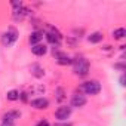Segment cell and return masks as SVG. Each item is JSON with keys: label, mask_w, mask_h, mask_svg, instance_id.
Instances as JSON below:
<instances>
[{"label": "cell", "mask_w": 126, "mask_h": 126, "mask_svg": "<svg viewBox=\"0 0 126 126\" xmlns=\"http://www.w3.org/2000/svg\"><path fill=\"white\" fill-rule=\"evenodd\" d=\"M73 71L79 77H85L89 73V61L85 56H76L73 59Z\"/></svg>", "instance_id": "6da1fadb"}, {"label": "cell", "mask_w": 126, "mask_h": 126, "mask_svg": "<svg viewBox=\"0 0 126 126\" xmlns=\"http://www.w3.org/2000/svg\"><path fill=\"white\" fill-rule=\"evenodd\" d=\"M16 40H18V30L15 27H9L2 36V43L3 46H8V47L12 46Z\"/></svg>", "instance_id": "7a4b0ae2"}, {"label": "cell", "mask_w": 126, "mask_h": 126, "mask_svg": "<svg viewBox=\"0 0 126 126\" xmlns=\"http://www.w3.org/2000/svg\"><path fill=\"white\" fill-rule=\"evenodd\" d=\"M80 89L86 94V95H96L101 92V83L98 80H89V82H85Z\"/></svg>", "instance_id": "3957f363"}, {"label": "cell", "mask_w": 126, "mask_h": 126, "mask_svg": "<svg viewBox=\"0 0 126 126\" xmlns=\"http://www.w3.org/2000/svg\"><path fill=\"white\" fill-rule=\"evenodd\" d=\"M45 36H46V40H47L50 45H53V46H56V47L61 45V33H59L56 28L49 27V31H47Z\"/></svg>", "instance_id": "277c9868"}, {"label": "cell", "mask_w": 126, "mask_h": 126, "mask_svg": "<svg viewBox=\"0 0 126 126\" xmlns=\"http://www.w3.org/2000/svg\"><path fill=\"white\" fill-rule=\"evenodd\" d=\"M71 111H73L71 107H68V105H61V107H58V110L55 111V119H58L59 122H65V120L71 116Z\"/></svg>", "instance_id": "5b68a950"}, {"label": "cell", "mask_w": 126, "mask_h": 126, "mask_svg": "<svg viewBox=\"0 0 126 126\" xmlns=\"http://www.w3.org/2000/svg\"><path fill=\"white\" fill-rule=\"evenodd\" d=\"M53 55H55V59H56V62L59 65H70L71 62H73V58H70L67 53H64V52H53Z\"/></svg>", "instance_id": "8992f818"}, {"label": "cell", "mask_w": 126, "mask_h": 126, "mask_svg": "<svg viewBox=\"0 0 126 126\" xmlns=\"http://www.w3.org/2000/svg\"><path fill=\"white\" fill-rule=\"evenodd\" d=\"M28 15H31V11L28 9V8H24V6H19V8H15V11H14V19L15 21H21V19H24L25 16H28Z\"/></svg>", "instance_id": "52a82bcc"}, {"label": "cell", "mask_w": 126, "mask_h": 126, "mask_svg": "<svg viewBox=\"0 0 126 126\" xmlns=\"http://www.w3.org/2000/svg\"><path fill=\"white\" fill-rule=\"evenodd\" d=\"M30 104H31V107H34L36 110H45V108L49 107V101H47L46 98H36V99H33Z\"/></svg>", "instance_id": "ba28073f"}, {"label": "cell", "mask_w": 126, "mask_h": 126, "mask_svg": "<svg viewBox=\"0 0 126 126\" xmlns=\"http://www.w3.org/2000/svg\"><path fill=\"white\" fill-rule=\"evenodd\" d=\"M85 104H86V96L82 95V94H76V95L71 98V108H73V107L80 108V107H83Z\"/></svg>", "instance_id": "9c48e42d"}, {"label": "cell", "mask_w": 126, "mask_h": 126, "mask_svg": "<svg viewBox=\"0 0 126 126\" xmlns=\"http://www.w3.org/2000/svg\"><path fill=\"white\" fill-rule=\"evenodd\" d=\"M19 117H21V111H18V110H9V111H6V113L3 114L2 120L15 122V120H16V119H19Z\"/></svg>", "instance_id": "30bf717a"}, {"label": "cell", "mask_w": 126, "mask_h": 126, "mask_svg": "<svg viewBox=\"0 0 126 126\" xmlns=\"http://www.w3.org/2000/svg\"><path fill=\"white\" fill-rule=\"evenodd\" d=\"M42 39H43V31H40V30H36V31H33L31 34H30V43L34 46V45H39L40 42H42Z\"/></svg>", "instance_id": "8fae6325"}, {"label": "cell", "mask_w": 126, "mask_h": 126, "mask_svg": "<svg viewBox=\"0 0 126 126\" xmlns=\"http://www.w3.org/2000/svg\"><path fill=\"white\" fill-rule=\"evenodd\" d=\"M31 52H33L36 56H43V55L47 52V46H46V45H42V43L34 45V46L31 47Z\"/></svg>", "instance_id": "7c38bea8"}, {"label": "cell", "mask_w": 126, "mask_h": 126, "mask_svg": "<svg viewBox=\"0 0 126 126\" xmlns=\"http://www.w3.org/2000/svg\"><path fill=\"white\" fill-rule=\"evenodd\" d=\"M102 39H104V36L99 31L91 33V36H88V42L89 43H99V42H102Z\"/></svg>", "instance_id": "4fadbf2b"}, {"label": "cell", "mask_w": 126, "mask_h": 126, "mask_svg": "<svg viewBox=\"0 0 126 126\" xmlns=\"http://www.w3.org/2000/svg\"><path fill=\"white\" fill-rule=\"evenodd\" d=\"M31 73H33V76L37 77V79H40V77L45 76V70H43L39 64H33V65H31Z\"/></svg>", "instance_id": "5bb4252c"}, {"label": "cell", "mask_w": 126, "mask_h": 126, "mask_svg": "<svg viewBox=\"0 0 126 126\" xmlns=\"http://www.w3.org/2000/svg\"><path fill=\"white\" fill-rule=\"evenodd\" d=\"M113 37H114L116 40L125 39V37H126V30H125V28H117V30H114V31H113Z\"/></svg>", "instance_id": "9a60e30c"}, {"label": "cell", "mask_w": 126, "mask_h": 126, "mask_svg": "<svg viewBox=\"0 0 126 126\" xmlns=\"http://www.w3.org/2000/svg\"><path fill=\"white\" fill-rule=\"evenodd\" d=\"M6 98H8V101H18L19 99V91H16V89L9 91L6 94Z\"/></svg>", "instance_id": "2e32d148"}, {"label": "cell", "mask_w": 126, "mask_h": 126, "mask_svg": "<svg viewBox=\"0 0 126 126\" xmlns=\"http://www.w3.org/2000/svg\"><path fill=\"white\" fill-rule=\"evenodd\" d=\"M55 99L58 101V102H62L65 99V91H64V88H58L56 91H55Z\"/></svg>", "instance_id": "e0dca14e"}, {"label": "cell", "mask_w": 126, "mask_h": 126, "mask_svg": "<svg viewBox=\"0 0 126 126\" xmlns=\"http://www.w3.org/2000/svg\"><path fill=\"white\" fill-rule=\"evenodd\" d=\"M114 68L120 70V71H125V64H123V62H117V64H114Z\"/></svg>", "instance_id": "ac0fdd59"}, {"label": "cell", "mask_w": 126, "mask_h": 126, "mask_svg": "<svg viewBox=\"0 0 126 126\" xmlns=\"http://www.w3.org/2000/svg\"><path fill=\"white\" fill-rule=\"evenodd\" d=\"M0 126H15V122H9V120H2Z\"/></svg>", "instance_id": "d6986e66"}, {"label": "cell", "mask_w": 126, "mask_h": 126, "mask_svg": "<svg viewBox=\"0 0 126 126\" xmlns=\"http://www.w3.org/2000/svg\"><path fill=\"white\" fill-rule=\"evenodd\" d=\"M36 126H49V122H47V120H40Z\"/></svg>", "instance_id": "ffe728a7"}, {"label": "cell", "mask_w": 126, "mask_h": 126, "mask_svg": "<svg viewBox=\"0 0 126 126\" xmlns=\"http://www.w3.org/2000/svg\"><path fill=\"white\" fill-rule=\"evenodd\" d=\"M53 126H73L71 123H67V122H61V123H55Z\"/></svg>", "instance_id": "44dd1931"}, {"label": "cell", "mask_w": 126, "mask_h": 126, "mask_svg": "<svg viewBox=\"0 0 126 126\" xmlns=\"http://www.w3.org/2000/svg\"><path fill=\"white\" fill-rule=\"evenodd\" d=\"M119 82H120V86H125V85H126V83H125V82H126V80H125V74H122V76H120Z\"/></svg>", "instance_id": "7402d4cb"}, {"label": "cell", "mask_w": 126, "mask_h": 126, "mask_svg": "<svg viewBox=\"0 0 126 126\" xmlns=\"http://www.w3.org/2000/svg\"><path fill=\"white\" fill-rule=\"evenodd\" d=\"M102 49H104V50H110V49H111V46H110V45H107V46H104Z\"/></svg>", "instance_id": "603a6c76"}]
</instances>
